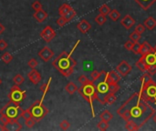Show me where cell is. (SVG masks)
Instances as JSON below:
<instances>
[{
    "label": "cell",
    "mask_w": 156,
    "mask_h": 131,
    "mask_svg": "<svg viewBox=\"0 0 156 131\" xmlns=\"http://www.w3.org/2000/svg\"><path fill=\"white\" fill-rule=\"evenodd\" d=\"M59 127L62 130H68L69 128V127H71V123L67 120H63L62 122H60Z\"/></svg>",
    "instance_id": "43"
},
{
    "label": "cell",
    "mask_w": 156,
    "mask_h": 131,
    "mask_svg": "<svg viewBox=\"0 0 156 131\" xmlns=\"http://www.w3.org/2000/svg\"><path fill=\"white\" fill-rule=\"evenodd\" d=\"M109 82V87H110V92L111 93H116L120 89V86L118 83L112 82V81H108Z\"/></svg>",
    "instance_id": "36"
},
{
    "label": "cell",
    "mask_w": 156,
    "mask_h": 131,
    "mask_svg": "<svg viewBox=\"0 0 156 131\" xmlns=\"http://www.w3.org/2000/svg\"><path fill=\"white\" fill-rule=\"evenodd\" d=\"M155 51V48L152 47L147 41H144L142 46H141V49H140V54L141 56H144L148 53H151V52H154Z\"/></svg>",
    "instance_id": "18"
},
{
    "label": "cell",
    "mask_w": 156,
    "mask_h": 131,
    "mask_svg": "<svg viewBox=\"0 0 156 131\" xmlns=\"http://www.w3.org/2000/svg\"><path fill=\"white\" fill-rule=\"evenodd\" d=\"M7 47L8 44L4 39H0V51H4Z\"/></svg>",
    "instance_id": "49"
},
{
    "label": "cell",
    "mask_w": 156,
    "mask_h": 131,
    "mask_svg": "<svg viewBox=\"0 0 156 131\" xmlns=\"http://www.w3.org/2000/svg\"><path fill=\"white\" fill-rule=\"evenodd\" d=\"M125 128L127 130H130V131H134V130H139V129H140L139 126L135 122H133V121H126Z\"/></svg>",
    "instance_id": "28"
},
{
    "label": "cell",
    "mask_w": 156,
    "mask_h": 131,
    "mask_svg": "<svg viewBox=\"0 0 156 131\" xmlns=\"http://www.w3.org/2000/svg\"><path fill=\"white\" fill-rule=\"evenodd\" d=\"M6 109V115L9 118H19V110H22V108L20 107L19 103H16L13 101H9L5 107Z\"/></svg>",
    "instance_id": "8"
},
{
    "label": "cell",
    "mask_w": 156,
    "mask_h": 131,
    "mask_svg": "<svg viewBox=\"0 0 156 131\" xmlns=\"http://www.w3.org/2000/svg\"><path fill=\"white\" fill-rule=\"evenodd\" d=\"M78 81L81 84V85H84V84H86L87 82L89 81V79H88V78H87L85 75H81V76L78 78Z\"/></svg>",
    "instance_id": "48"
},
{
    "label": "cell",
    "mask_w": 156,
    "mask_h": 131,
    "mask_svg": "<svg viewBox=\"0 0 156 131\" xmlns=\"http://www.w3.org/2000/svg\"><path fill=\"white\" fill-rule=\"evenodd\" d=\"M97 127H98V128H99L100 130H102V131L107 130V129L109 128V122L104 121V120H100V121L98 123Z\"/></svg>",
    "instance_id": "38"
},
{
    "label": "cell",
    "mask_w": 156,
    "mask_h": 131,
    "mask_svg": "<svg viewBox=\"0 0 156 131\" xmlns=\"http://www.w3.org/2000/svg\"><path fill=\"white\" fill-rule=\"evenodd\" d=\"M135 66H136V67H137L139 69H140L142 72H146L149 65H148V64L145 62V60H144V57H143V56H141L140 59H139V60L136 62Z\"/></svg>",
    "instance_id": "20"
},
{
    "label": "cell",
    "mask_w": 156,
    "mask_h": 131,
    "mask_svg": "<svg viewBox=\"0 0 156 131\" xmlns=\"http://www.w3.org/2000/svg\"><path fill=\"white\" fill-rule=\"evenodd\" d=\"M152 119H153V121H154V123H156V112L153 114V116H152Z\"/></svg>",
    "instance_id": "53"
},
{
    "label": "cell",
    "mask_w": 156,
    "mask_h": 131,
    "mask_svg": "<svg viewBox=\"0 0 156 131\" xmlns=\"http://www.w3.org/2000/svg\"><path fill=\"white\" fill-rule=\"evenodd\" d=\"M27 65H28V67H30V68H36L37 67H38V65H39V62L35 59V58H31L29 61H28V63H27Z\"/></svg>",
    "instance_id": "46"
},
{
    "label": "cell",
    "mask_w": 156,
    "mask_h": 131,
    "mask_svg": "<svg viewBox=\"0 0 156 131\" xmlns=\"http://www.w3.org/2000/svg\"><path fill=\"white\" fill-rule=\"evenodd\" d=\"M143 57H144L145 62L148 65H155L156 64V53H155V51L148 53V54L144 55Z\"/></svg>",
    "instance_id": "19"
},
{
    "label": "cell",
    "mask_w": 156,
    "mask_h": 131,
    "mask_svg": "<svg viewBox=\"0 0 156 131\" xmlns=\"http://www.w3.org/2000/svg\"><path fill=\"white\" fill-rule=\"evenodd\" d=\"M29 109L31 111L32 118L36 120V122H39L48 113V109L43 105V101L41 100H37L36 102H34Z\"/></svg>",
    "instance_id": "5"
},
{
    "label": "cell",
    "mask_w": 156,
    "mask_h": 131,
    "mask_svg": "<svg viewBox=\"0 0 156 131\" xmlns=\"http://www.w3.org/2000/svg\"><path fill=\"white\" fill-rule=\"evenodd\" d=\"M1 59L5 64H9L13 60V56L9 52H6L2 55Z\"/></svg>",
    "instance_id": "31"
},
{
    "label": "cell",
    "mask_w": 156,
    "mask_h": 131,
    "mask_svg": "<svg viewBox=\"0 0 156 131\" xmlns=\"http://www.w3.org/2000/svg\"><path fill=\"white\" fill-rule=\"evenodd\" d=\"M76 15H77V13H76V11L72 8L71 11H69V12H68L65 16H63L65 18H66V20L68 21V22H71L72 19H73V18L76 16Z\"/></svg>",
    "instance_id": "33"
},
{
    "label": "cell",
    "mask_w": 156,
    "mask_h": 131,
    "mask_svg": "<svg viewBox=\"0 0 156 131\" xmlns=\"http://www.w3.org/2000/svg\"><path fill=\"white\" fill-rule=\"evenodd\" d=\"M107 77H108V73L105 71H101V75L96 80V81H98V84L96 85V88H97V91L99 94L106 95L110 92L109 82H108Z\"/></svg>",
    "instance_id": "6"
},
{
    "label": "cell",
    "mask_w": 156,
    "mask_h": 131,
    "mask_svg": "<svg viewBox=\"0 0 156 131\" xmlns=\"http://www.w3.org/2000/svg\"><path fill=\"white\" fill-rule=\"evenodd\" d=\"M112 118H113V116H112V114L111 113L109 110H105V111H103L102 113L100 114V118L101 120L107 121V122H109L110 120H111Z\"/></svg>",
    "instance_id": "25"
},
{
    "label": "cell",
    "mask_w": 156,
    "mask_h": 131,
    "mask_svg": "<svg viewBox=\"0 0 156 131\" xmlns=\"http://www.w3.org/2000/svg\"><path fill=\"white\" fill-rule=\"evenodd\" d=\"M51 80H52V78H49V79H48V83L43 84V85H41V86H40V90H41V92L43 93L42 98L40 99L41 101H43V100H44L45 96H46V94H47L48 91V89H49V85H50V83H51Z\"/></svg>",
    "instance_id": "26"
},
{
    "label": "cell",
    "mask_w": 156,
    "mask_h": 131,
    "mask_svg": "<svg viewBox=\"0 0 156 131\" xmlns=\"http://www.w3.org/2000/svg\"><path fill=\"white\" fill-rule=\"evenodd\" d=\"M155 65H156V64H155Z\"/></svg>",
    "instance_id": "58"
},
{
    "label": "cell",
    "mask_w": 156,
    "mask_h": 131,
    "mask_svg": "<svg viewBox=\"0 0 156 131\" xmlns=\"http://www.w3.org/2000/svg\"><path fill=\"white\" fill-rule=\"evenodd\" d=\"M117 100V97L115 96V93H111L109 92L108 94H106V96L104 97V102L109 104V105H112L116 102Z\"/></svg>",
    "instance_id": "23"
},
{
    "label": "cell",
    "mask_w": 156,
    "mask_h": 131,
    "mask_svg": "<svg viewBox=\"0 0 156 131\" xmlns=\"http://www.w3.org/2000/svg\"><path fill=\"white\" fill-rule=\"evenodd\" d=\"M141 97L148 103L156 104V83L152 80L149 73H144L141 78Z\"/></svg>",
    "instance_id": "3"
},
{
    "label": "cell",
    "mask_w": 156,
    "mask_h": 131,
    "mask_svg": "<svg viewBox=\"0 0 156 131\" xmlns=\"http://www.w3.org/2000/svg\"><path fill=\"white\" fill-rule=\"evenodd\" d=\"M135 23H136V21L133 19V18H132L130 15H126V16L123 18V19H121V21H120L121 26L124 27L127 30L131 29V28L134 26Z\"/></svg>",
    "instance_id": "14"
},
{
    "label": "cell",
    "mask_w": 156,
    "mask_h": 131,
    "mask_svg": "<svg viewBox=\"0 0 156 131\" xmlns=\"http://www.w3.org/2000/svg\"><path fill=\"white\" fill-rule=\"evenodd\" d=\"M109 16H110V18L112 20V21H114V22H116L119 18H120V12L118 11V10H116V9H112V10H111V12H110V14H109Z\"/></svg>",
    "instance_id": "32"
},
{
    "label": "cell",
    "mask_w": 156,
    "mask_h": 131,
    "mask_svg": "<svg viewBox=\"0 0 156 131\" xmlns=\"http://www.w3.org/2000/svg\"><path fill=\"white\" fill-rule=\"evenodd\" d=\"M141 46H142V44L138 43V42L134 43V45H133V47H132V48H131V51L132 53H134V54H139V53H140Z\"/></svg>",
    "instance_id": "41"
},
{
    "label": "cell",
    "mask_w": 156,
    "mask_h": 131,
    "mask_svg": "<svg viewBox=\"0 0 156 131\" xmlns=\"http://www.w3.org/2000/svg\"><path fill=\"white\" fill-rule=\"evenodd\" d=\"M5 30H6V27H5V26L2 24V23H0V35H2L4 32H5Z\"/></svg>",
    "instance_id": "52"
},
{
    "label": "cell",
    "mask_w": 156,
    "mask_h": 131,
    "mask_svg": "<svg viewBox=\"0 0 156 131\" xmlns=\"http://www.w3.org/2000/svg\"><path fill=\"white\" fill-rule=\"evenodd\" d=\"M72 9V7L69 6L68 4H67V3H64L62 6H60L59 7V14L60 15V16H65L68 12H69Z\"/></svg>",
    "instance_id": "27"
},
{
    "label": "cell",
    "mask_w": 156,
    "mask_h": 131,
    "mask_svg": "<svg viewBox=\"0 0 156 131\" xmlns=\"http://www.w3.org/2000/svg\"><path fill=\"white\" fill-rule=\"evenodd\" d=\"M130 40H131L132 42H134V43H136V42H138L139 40L141 39V34L140 33H138V32H136L135 30L130 35Z\"/></svg>",
    "instance_id": "35"
},
{
    "label": "cell",
    "mask_w": 156,
    "mask_h": 131,
    "mask_svg": "<svg viewBox=\"0 0 156 131\" xmlns=\"http://www.w3.org/2000/svg\"><path fill=\"white\" fill-rule=\"evenodd\" d=\"M57 24H58V26H59V27H64L67 23H68V21L66 20V18L63 16H60V17L59 18V19L57 20V22H56Z\"/></svg>",
    "instance_id": "45"
},
{
    "label": "cell",
    "mask_w": 156,
    "mask_h": 131,
    "mask_svg": "<svg viewBox=\"0 0 156 131\" xmlns=\"http://www.w3.org/2000/svg\"><path fill=\"white\" fill-rule=\"evenodd\" d=\"M1 84H2V79L0 78V85H1Z\"/></svg>",
    "instance_id": "55"
},
{
    "label": "cell",
    "mask_w": 156,
    "mask_h": 131,
    "mask_svg": "<svg viewBox=\"0 0 156 131\" xmlns=\"http://www.w3.org/2000/svg\"><path fill=\"white\" fill-rule=\"evenodd\" d=\"M154 113L155 109L141 97L140 93L132 94L117 110V114L120 118L125 121L135 122L140 128L152 118Z\"/></svg>",
    "instance_id": "1"
},
{
    "label": "cell",
    "mask_w": 156,
    "mask_h": 131,
    "mask_svg": "<svg viewBox=\"0 0 156 131\" xmlns=\"http://www.w3.org/2000/svg\"><path fill=\"white\" fill-rule=\"evenodd\" d=\"M27 78H29L31 83L34 84V85H37V84H39L41 81V75H40V73L38 70L35 69V68H33L30 72H28Z\"/></svg>",
    "instance_id": "13"
},
{
    "label": "cell",
    "mask_w": 156,
    "mask_h": 131,
    "mask_svg": "<svg viewBox=\"0 0 156 131\" xmlns=\"http://www.w3.org/2000/svg\"><path fill=\"white\" fill-rule=\"evenodd\" d=\"M79 43H80V41L78 40L71 52L69 53H67L66 51L62 52L59 57L52 62V66H53L65 78L71 77L74 72V67L77 66L76 60L72 58L71 56Z\"/></svg>",
    "instance_id": "2"
},
{
    "label": "cell",
    "mask_w": 156,
    "mask_h": 131,
    "mask_svg": "<svg viewBox=\"0 0 156 131\" xmlns=\"http://www.w3.org/2000/svg\"><path fill=\"white\" fill-rule=\"evenodd\" d=\"M77 27L78 29L80 31V33L82 34H86L88 33L91 28V25L89 21H87L86 19H82L80 20L78 24H77Z\"/></svg>",
    "instance_id": "15"
},
{
    "label": "cell",
    "mask_w": 156,
    "mask_h": 131,
    "mask_svg": "<svg viewBox=\"0 0 156 131\" xmlns=\"http://www.w3.org/2000/svg\"><path fill=\"white\" fill-rule=\"evenodd\" d=\"M155 112H156V109H155Z\"/></svg>",
    "instance_id": "57"
},
{
    "label": "cell",
    "mask_w": 156,
    "mask_h": 131,
    "mask_svg": "<svg viewBox=\"0 0 156 131\" xmlns=\"http://www.w3.org/2000/svg\"><path fill=\"white\" fill-rule=\"evenodd\" d=\"M79 93L80 94V96L89 102L91 107V115H92V118H95V111H94V106H93V101L94 100H97L99 101V103L104 105L105 102L104 101H101L100 98H99V96H98V91H97V88H96V86L94 84L93 81H91L89 80L86 84L84 85H81V87L78 89Z\"/></svg>",
    "instance_id": "4"
},
{
    "label": "cell",
    "mask_w": 156,
    "mask_h": 131,
    "mask_svg": "<svg viewBox=\"0 0 156 131\" xmlns=\"http://www.w3.org/2000/svg\"><path fill=\"white\" fill-rule=\"evenodd\" d=\"M20 118H23L24 119H28V118H32V114H31V111L29 108L27 109H25V110H22L21 111V114L19 115Z\"/></svg>",
    "instance_id": "37"
},
{
    "label": "cell",
    "mask_w": 156,
    "mask_h": 131,
    "mask_svg": "<svg viewBox=\"0 0 156 131\" xmlns=\"http://www.w3.org/2000/svg\"><path fill=\"white\" fill-rule=\"evenodd\" d=\"M17 119L19 118H12V119L10 118L8 123H7L6 125H3L4 131H19V130H21L22 126Z\"/></svg>",
    "instance_id": "10"
},
{
    "label": "cell",
    "mask_w": 156,
    "mask_h": 131,
    "mask_svg": "<svg viewBox=\"0 0 156 131\" xmlns=\"http://www.w3.org/2000/svg\"><path fill=\"white\" fill-rule=\"evenodd\" d=\"M107 21V18H106V16H104L102 14H99L96 17H95V22L99 25V26H102L106 23Z\"/></svg>",
    "instance_id": "29"
},
{
    "label": "cell",
    "mask_w": 156,
    "mask_h": 131,
    "mask_svg": "<svg viewBox=\"0 0 156 131\" xmlns=\"http://www.w3.org/2000/svg\"><path fill=\"white\" fill-rule=\"evenodd\" d=\"M147 73H149L151 76L156 74V65H149L147 68Z\"/></svg>",
    "instance_id": "44"
},
{
    "label": "cell",
    "mask_w": 156,
    "mask_h": 131,
    "mask_svg": "<svg viewBox=\"0 0 156 131\" xmlns=\"http://www.w3.org/2000/svg\"><path fill=\"white\" fill-rule=\"evenodd\" d=\"M133 45H134V42H132L131 40H129V41H127V42L124 44V47H125L126 49H128V50H131Z\"/></svg>",
    "instance_id": "51"
},
{
    "label": "cell",
    "mask_w": 156,
    "mask_h": 131,
    "mask_svg": "<svg viewBox=\"0 0 156 131\" xmlns=\"http://www.w3.org/2000/svg\"><path fill=\"white\" fill-rule=\"evenodd\" d=\"M100 75H101V72H100V71H98V70H93V71L91 72V78H92V81L95 82V81L100 78Z\"/></svg>",
    "instance_id": "42"
},
{
    "label": "cell",
    "mask_w": 156,
    "mask_h": 131,
    "mask_svg": "<svg viewBox=\"0 0 156 131\" xmlns=\"http://www.w3.org/2000/svg\"><path fill=\"white\" fill-rule=\"evenodd\" d=\"M111 7L108 6V5H106V4H104V5H102L100 8H99V11H100V14H102V15H104V16H108L109 14H110V12H111Z\"/></svg>",
    "instance_id": "34"
},
{
    "label": "cell",
    "mask_w": 156,
    "mask_h": 131,
    "mask_svg": "<svg viewBox=\"0 0 156 131\" xmlns=\"http://www.w3.org/2000/svg\"><path fill=\"white\" fill-rule=\"evenodd\" d=\"M134 1L140 6L143 10H148L155 2L156 0H134Z\"/></svg>",
    "instance_id": "16"
},
{
    "label": "cell",
    "mask_w": 156,
    "mask_h": 131,
    "mask_svg": "<svg viewBox=\"0 0 156 131\" xmlns=\"http://www.w3.org/2000/svg\"><path fill=\"white\" fill-rule=\"evenodd\" d=\"M27 97V92L22 90L19 86L16 85L11 87V90L8 94V98L16 103H21Z\"/></svg>",
    "instance_id": "7"
},
{
    "label": "cell",
    "mask_w": 156,
    "mask_h": 131,
    "mask_svg": "<svg viewBox=\"0 0 156 131\" xmlns=\"http://www.w3.org/2000/svg\"><path fill=\"white\" fill-rule=\"evenodd\" d=\"M0 130H4V127H3V125H0Z\"/></svg>",
    "instance_id": "54"
},
{
    "label": "cell",
    "mask_w": 156,
    "mask_h": 131,
    "mask_svg": "<svg viewBox=\"0 0 156 131\" xmlns=\"http://www.w3.org/2000/svg\"><path fill=\"white\" fill-rule=\"evenodd\" d=\"M131 66L125 60H123L121 61L116 67V70L117 72L120 75L121 77H126L128 74L131 73Z\"/></svg>",
    "instance_id": "11"
},
{
    "label": "cell",
    "mask_w": 156,
    "mask_h": 131,
    "mask_svg": "<svg viewBox=\"0 0 156 131\" xmlns=\"http://www.w3.org/2000/svg\"><path fill=\"white\" fill-rule=\"evenodd\" d=\"M31 7H32L33 10H34L35 12H37V11L42 9V4H41L39 1H38V0H36V1H35V2H33Z\"/></svg>",
    "instance_id": "39"
},
{
    "label": "cell",
    "mask_w": 156,
    "mask_h": 131,
    "mask_svg": "<svg viewBox=\"0 0 156 131\" xmlns=\"http://www.w3.org/2000/svg\"><path fill=\"white\" fill-rule=\"evenodd\" d=\"M143 25L145 26V27L149 30H152L155 27H156V20L152 16H149L148 18L144 20Z\"/></svg>",
    "instance_id": "21"
},
{
    "label": "cell",
    "mask_w": 156,
    "mask_h": 131,
    "mask_svg": "<svg viewBox=\"0 0 156 131\" xmlns=\"http://www.w3.org/2000/svg\"><path fill=\"white\" fill-rule=\"evenodd\" d=\"M107 79H108V81H112V82L118 83L119 81H120V76L119 74H117L116 71L111 70L108 73Z\"/></svg>",
    "instance_id": "22"
},
{
    "label": "cell",
    "mask_w": 156,
    "mask_h": 131,
    "mask_svg": "<svg viewBox=\"0 0 156 131\" xmlns=\"http://www.w3.org/2000/svg\"><path fill=\"white\" fill-rule=\"evenodd\" d=\"M24 81H25V78H24V77L22 76V75H20V74H16V76L13 78V82L16 85H17V86L22 85L24 83Z\"/></svg>",
    "instance_id": "30"
},
{
    "label": "cell",
    "mask_w": 156,
    "mask_h": 131,
    "mask_svg": "<svg viewBox=\"0 0 156 131\" xmlns=\"http://www.w3.org/2000/svg\"><path fill=\"white\" fill-rule=\"evenodd\" d=\"M39 57L42 59V61L48 62V61H49L52 58L54 57V52L48 47H44L39 52Z\"/></svg>",
    "instance_id": "12"
},
{
    "label": "cell",
    "mask_w": 156,
    "mask_h": 131,
    "mask_svg": "<svg viewBox=\"0 0 156 131\" xmlns=\"http://www.w3.org/2000/svg\"><path fill=\"white\" fill-rule=\"evenodd\" d=\"M155 48V53H156V47H154Z\"/></svg>",
    "instance_id": "56"
},
{
    "label": "cell",
    "mask_w": 156,
    "mask_h": 131,
    "mask_svg": "<svg viewBox=\"0 0 156 131\" xmlns=\"http://www.w3.org/2000/svg\"><path fill=\"white\" fill-rule=\"evenodd\" d=\"M65 89H66V91L68 93L69 95H73L76 91H78L79 88H78V87H77L73 82H68V83L67 84Z\"/></svg>",
    "instance_id": "24"
},
{
    "label": "cell",
    "mask_w": 156,
    "mask_h": 131,
    "mask_svg": "<svg viewBox=\"0 0 156 131\" xmlns=\"http://www.w3.org/2000/svg\"><path fill=\"white\" fill-rule=\"evenodd\" d=\"M33 16L39 23H42L48 18V13L46 11H44L43 9H41V10H39L37 12H35Z\"/></svg>",
    "instance_id": "17"
},
{
    "label": "cell",
    "mask_w": 156,
    "mask_h": 131,
    "mask_svg": "<svg viewBox=\"0 0 156 131\" xmlns=\"http://www.w3.org/2000/svg\"><path fill=\"white\" fill-rule=\"evenodd\" d=\"M145 30H146L145 26H144V25H142V24H139V25L135 27V31L138 32V33H140L141 35H142L143 33H144Z\"/></svg>",
    "instance_id": "47"
},
{
    "label": "cell",
    "mask_w": 156,
    "mask_h": 131,
    "mask_svg": "<svg viewBox=\"0 0 156 131\" xmlns=\"http://www.w3.org/2000/svg\"><path fill=\"white\" fill-rule=\"evenodd\" d=\"M9 120H10V118L7 115H1V118H0V121H1L2 125H6L7 123H8Z\"/></svg>",
    "instance_id": "50"
},
{
    "label": "cell",
    "mask_w": 156,
    "mask_h": 131,
    "mask_svg": "<svg viewBox=\"0 0 156 131\" xmlns=\"http://www.w3.org/2000/svg\"><path fill=\"white\" fill-rule=\"evenodd\" d=\"M35 124H36V120H35L33 118H28V119H25V125L27 128H32Z\"/></svg>",
    "instance_id": "40"
},
{
    "label": "cell",
    "mask_w": 156,
    "mask_h": 131,
    "mask_svg": "<svg viewBox=\"0 0 156 131\" xmlns=\"http://www.w3.org/2000/svg\"><path fill=\"white\" fill-rule=\"evenodd\" d=\"M55 36H56V31L50 26H47L46 27H44L40 33V37L47 43L50 42L52 39H54Z\"/></svg>",
    "instance_id": "9"
}]
</instances>
